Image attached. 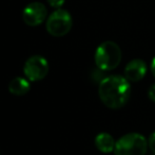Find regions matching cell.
I'll list each match as a JSON object with an SVG mask.
<instances>
[{"label":"cell","mask_w":155,"mask_h":155,"mask_svg":"<svg viewBox=\"0 0 155 155\" xmlns=\"http://www.w3.org/2000/svg\"><path fill=\"white\" fill-rule=\"evenodd\" d=\"M98 95L107 107L118 110L128 103L131 97L130 82L123 76H109L100 81Z\"/></svg>","instance_id":"cell-1"},{"label":"cell","mask_w":155,"mask_h":155,"mask_svg":"<svg viewBox=\"0 0 155 155\" xmlns=\"http://www.w3.org/2000/svg\"><path fill=\"white\" fill-rule=\"evenodd\" d=\"M95 64L101 71H111L121 62V49L116 43L107 41L97 47L94 55Z\"/></svg>","instance_id":"cell-2"},{"label":"cell","mask_w":155,"mask_h":155,"mask_svg":"<svg viewBox=\"0 0 155 155\" xmlns=\"http://www.w3.org/2000/svg\"><path fill=\"white\" fill-rule=\"evenodd\" d=\"M148 140L139 133H128L115 143V155H145L148 149Z\"/></svg>","instance_id":"cell-3"},{"label":"cell","mask_w":155,"mask_h":155,"mask_svg":"<svg viewBox=\"0 0 155 155\" xmlns=\"http://www.w3.org/2000/svg\"><path fill=\"white\" fill-rule=\"evenodd\" d=\"M73 26L72 16L64 9H56L45 21L48 33L55 37L64 36L71 31Z\"/></svg>","instance_id":"cell-4"},{"label":"cell","mask_w":155,"mask_h":155,"mask_svg":"<svg viewBox=\"0 0 155 155\" xmlns=\"http://www.w3.org/2000/svg\"><path fill=\"white\" fill-rule=\"evenodd\" d=\"M49 69L50 67L47 58L41 55H32L25 63L23 73L30 82H38L47 77Z\"/></svg>","instance_id":"cell-5"},{"label":"cell","mask_w":155,"mask_h":155,"mask_svg":"<svg viewBox=\"0 0 155 155\" xmlns=\"http://www.w3.org/2000/svg\"><path fill=\"white\" fill-rule=\"evenodd\" d=\"M48 17V10L41 2H31L22 12V19L25 25L30 27H37L41 25Z\"/></svg>","instance_id":"cell-6"},{"label":"cell","mask_w":155,"mask_h":155,"mask_svg":"<svg viewBox=\"0 0 155 155\" xmlns=\"http://www.w3.org/2000/svg\"><path fill=\"white\" fill-rule=\"evenodd\" d=\"M147 64L140 58L132 60L124 67V77L129 82H138L147 75Z\"/></svg>","instance_id":"cell-7"},{"label":"cell","mask_w":155,"mask_h":155,"mask_svg":"<svg viewBox=\"0 0 155 155\" xmlns=\"http://www.w3.org/2000/svg\"><path fill=\"white\" fill-rule=\"evenodd\" d=\"M115 143L116 141L114 140L113 136L109 133L102 132L99 133L95 137V146L100 152L102 153H111L114 152Z\"/></svg>","instance_id":"cell-8"},{"label":"cell","mask_w":155,"mask_h":155,"mask_svg":"<svg viewBox=\"0 0 155 155\" xmlns=\"http://www.w3.org/2000/svg\"><path fill=\"white\" fill-rule=\"evenodd\" d=\"M31 89V82L25 77L14 78L8 84V90L14 96H23Z\"/></svg>","instance_id":"cell-9"},{"label":"cell","mask_w":155,"mask_h":155,"mask_svg":"<svg viewBox=\"0 0 155 155\" xmlns=\"http://www.w3.org/2000/svg\"><path fill=\"white\" fill-rule=\"evenodd\" d=\"M148 146L151 149V151L155 153V131L153 133H151V135L148 138Z\"/></svg>","instance_id":"cell-10"},{"label":"cell","mask_w":155,"mask_h":155,"mask_svg":"<svg viewBox=\"0 0 155 155\" xmlns=\"http://www.w3.org/2000/svg\"><path fill=\"white\" fill-rule=\"evenodd\" d=\"M49 2V4L52 6V8H55V9H60L63 5L65 0H47Z\"/></svg>","instance_id":"cell-11"},{"label":"cell","mask_w":155,"mask_h":155,"mask_svg":"<svg viewBox=\"0 0 155 155\" xmlns=\"http://www.w3.org/2000/svg\"><path fill=\"white\" fill-rule=\"evenodd\" d=\"M148 97H149L150 100L155 102V83L150 86L149 90H148Z\"/></svg>","instance_id":"cell-12"},{"label":"cell","mask_w":155,"mask_h":155,"mask_svg":"<svg viewBox=\"0 0 155 155\" xmlns=\"http://www.w3.org/2000/svg\"><path fill=\"white\" fill-rule=\"evenodd\" d=\"M150 68H151V72H152V75H153V77L155 78V58H153V60H152V62H151V66H150Z\"/></svg>","instance_id":"cell-13"}]
</instances>
